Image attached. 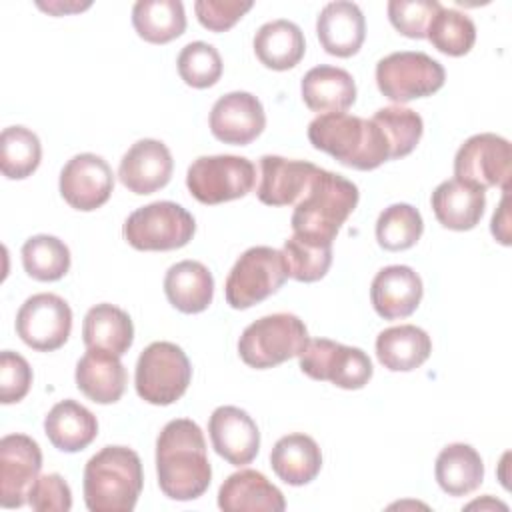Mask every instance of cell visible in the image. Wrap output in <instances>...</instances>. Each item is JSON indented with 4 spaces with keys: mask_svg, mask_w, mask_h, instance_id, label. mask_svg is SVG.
<instances>
[{
    "mask_svg": "<svg viewBox=\"0 0 512 512\" xmlns=\"http://www.w3.org/2000/svg\"><path fill=\"white\" fill-rule=\"evenodd\" d=\"M308 340V330L296 314L276 312L244 328L238 340V354L246 366L266 370L300 356Z\"/></svg>",
    "mask_w": 512,
    "mask_h": 512,
    "instance_id": "5b68a950",
    "label": "cell"
},
{
    "mask_svg": "<svg viewBox=\"0 0 512 512\" xmlns=\"http://www.w3.org/2000/svg\"><path fill=\"white\" fill-rule=\"evenodd\" d=\"M430 202L436 220L444 228L464 232L480 222L486 208V192L452 178L434 188Z\"/></svg>",
    "mask_w": 512,
    "mask_h": 512,
    "instance_id": "603a6c76",
    "label": "cell"
},
{
    "mask_svg": "<svg viewBox=\"0 0 512 512\" xmlns=\"http://www.w3.org/2000/svg\"><path fill=\"white\" fill-rule=\"evenodd\" d=\"M22 266L30 278L54 282L70 270V250L56 236L36 234L22 246Z\"/></svg>",
    "mask_w": 512,
    "mask_h": 512,
    "instance_id": "e575fe53",
    "label": "cell"
},
{
    "mask_svg": "<svg viewBox=\"0 0 512 512\" xmlns=\"http://www.w3.org/2000/svg\"><path fill=\"white\" fill-rule=\"evenodd\" d=\"M372 122H376L386 136V142L390 148V160L408 156L416 148L424 132L422 116L402 106L380 108L372 116Z\"/></svg>",
    "mask_w": 512,
    "mask_h": 512,
    "instance_id": "74e56055",
    "label": "cell"
},
{
    "mask_svg": "<svg viewBox=\"0 0 512 512\" xmlns=\"http://www.w3.org/2000/svg\"><path fill=\"white\" fill-rule=\"evenodd\" d=\"M298 360L300 370L308 378L332 382L344 390L364 388L374 372L372 362L364 350L328 338L308 340Z\"/></svg>",
    "mask_w": 512,
    "mask_h": 512,
    "instance_id": "8fae6325",
    "label": "cell"
},
{
    "mask_svg": "<svg viewBox=\"0 0 512 512\" xmlns=\"http://www.w3.org/2000/svg\"><path fill=\"white\" fill-rule=\"evenodd\" d=\"M286 278L288 266L282 250L252 246L236 260L226 278V302L236 310H246L278 292Z\"/></svg>",
    "mask_w": 512,
    "mask_h": 512,
    "instance_id": "ba28073f",
    "label": "cell"
},
{
    "mask_svg": "<svg viewBox=\"0 0 512 512\" xmlns=\"http://www.w3.org/2000/svg\"><path fill=\"white\" fill-rule=\"evenodd\" d=\"M304 104L318 114L346 112L356 100V84L344 68L320 64L310 68L300 84Z\"/></svg>",
    "mask_w": 512,
    "mask_h": 512,
    "instance_id": "d4e9b609",
    "label": "cell"
},
{
    "mask_svg": "<svg viewBox=\"0 0 512 512\" xmlns=\"http://www.w3.org/2000/svg\"><path fill=\"white\" fill-rule=\"evenodd\" d=\"M218 506L224 512H282L286 508V500L284 494L262 472L246 468L230 474L222 482L218 490Z\"/></svg>",
    "mask_w": 512,
    "mask_h": 512,
    "instance_id": "cb8c5ba5",
    "label": "cell"
},
{
    "mask_svg": "<svg viewBox=\"0 0 512 512\" xmlns=\"http://www.w3.org/2000/svg\"><path fill=\"white\" fill-rule=\"evenodd\" d=\"M358 198L360 192L354 182L318 168L308 190L294 206L290 218L294 236L308 244L332 246L338 230L354 212Z\"/></svg>",
    "mask_w": 512,
    "mask_h": 512,
    "instance_id": "7a4b0ae2",
    "label": "cell"
},
{
    "mask_svg": "<svg viewBox=\"0 0 512 512\" xmlns=\"http://www.w3.org/2000/svg\"><path fill=\"white\" fill-rule=\"evenodd\" d=\"M196 232L194 216L176 202H152L134 210L124 226V240L144 252H164L186 246Z\"/></svg>",
    "mask_w": 512,
    "mask_h": 512,
    "instance_id": "8992f818",
    "label": "cell"
},
{
    "mask_svg": "<svg viewBox=\"0 0 512 512\" xmlns=\"http://www.w3.org/2000/svg\"><path fill=\"white\" fill-rule=\"evenodd\" d=\"M82 340L86 348H100L122 356L128 352L134 340L132 318L114 304H96L84 316Z\"/></svg>",
    "mask_w": 512,
    "mask_h": 512,
    "instance_id": "4dcf8cb0",
    "label": "cell"
},
{
    "mask_svg": "<svg viewBox=\"0 0 512 512\" xmlns=\"http://www.w3.org/2000/svg\"><path fill=\"white\" fill-rule=\"evenodd\" d=\"M42 160L40 138L26 126H8L0 134V168L10 180L28 178Z\"/></svg>",
    "mask_w": 512,
    "mask_h": 512,
    "instance_id": "836d02e7",
    "label": "cell"
},
{
    "mask_svg": "<svg viewBox=\"0 0 512 512\" xmlns=\"http://www.w3.org/2000/svg\"><path fill=\"white\" fill-rule=\"evenodd\" d=\"M256 184V166L234 154L200 156L186 172L190 194L202 204H222L246 196Z\"/></svg>",
    "mask_w": 512,
    "mask_h": 512,
    "instance_id": "30bf717a",
    "label": "cell"
},
{
    "mask_svg": "<svg viewBox=\"0 0 512 512\" xmlns=\"http://www.w3.org/2000/svg\"><path fill=\"white\" fill-rule=\"evenodd\" d=\"M424 294L422 278L404 264L382 268L370 286V300L376 314L384 320L410 316Z\"/></svg>",
    "mask_w": 512,
    "mask_h": 512,
    "instance_id": "ffe728a7",
    "label": "cell"
},
{
    "mask_svg": "<svg viewBox=\"0 0 512 512\" xmlns=\"http://www.w3.org/2000/svg\"><path fill=\"white\" fill-rule=\"evenodd\" d=\"M208 432L216 454L232 466L250 464L260 450V430L238 406H218L208 420Z\"/></svg>",
    "mask_w": 512,
    "mask_h": 512,
    "instance_id": "e0dca14e",
    "label": "cell"
},
{
    "mask_svg": "<svg viewBox=\"0 0 512 512\" xmlns=\"http://www.w3.org/2000/svg\"><path fill=\"white\" fill-rule=\"evenodd\" d=\"M44 432L54 448L62 452H80L98 436V420L76 400H62L46 414Z\"/></svg>",
    "mask_w": 512,
    "mask_h": 512,
    "instance_id": "4316f807",
    "label": "cell"
},
{
    "mask_svg": "<svg viewBox=\"0 0 512 512\" xmlns=\"http://www.w3.org/2000/svg\"><path fill=\"white\" fill-rule=\"evenodd\" d=\"M42 468V452L26 434H8L0 440V504L20 508Z\"/></svg>",
    "mask_w": 512,
    "mask_h": 512,
    "instance_id": "5bb4252c",
    "label": "cell"
},
{
    "mask_svg": "<svg viewBox=\"0 0 512 512\" xmlns=\"http://www.w3.org/2000/svg\"><path fill=\"white\" fill-rule=\"evenodd\" d=\"M308 140L354 170H374L390 160V148L376 122L346 112L318 114L308 124Z\"/></svg>",
    "mask_w": 512,
    "mask_h": 512,
    "instance_id": "3957f363",
    "label": "cell"
},
{
    "mask_svg": "<svg viewBox=\"0 0 512 512\" xmlns=\"http://www.w3.org/2000/svg\"><path fill=\"white\" fill-rule=\"evenodd\" d=\"M32 386V368L24 356L12 350L0 354V402H20Z\"/></svg>",
    "mask_w": 512,
    "mask_h": 512,
    "instance_id": "b9f144b4",
    "label": "cell"
},
{
    "mask_svg": "<svg viewBox=\"0 0 512 512\" xmlns=\"http://www.w3.org/2000/svg\"><path fill=\"white\" fill-rule=\"evenodd\" d=\"M506 204H508V192H504V196H502V200H500V206H498V210H496L494 216H492V226H490L494 238H496L500 244H504V246L510 244V234H508V208H506Z\"/></svg>",
    "mask_w": 512,
    "mask_h": 512,
    "instance_id": "f6af8a7d",
    "label": "cell"
},
{
    "mask_svg": "<svg viewBox=\"0 0 512 512\" xmlns=\"http://www.w3.org/2000/svg\"><path fill=\"white\" fill-rule=\"evenodd\" d=\"M424 232L420 212L410 204H392L376 220V240L384 250L400 252L412 248Z\"/></svg>",
    "mask_w": 512,
    "mask_h": 512,
    "instance_id": "d590c367",
    "label": "cell"
},
{
    "mask_svg": "<svg viewBox=\"0 0 512 512\" xmlns=\"http://www.w3.org/2000/svg\"><path fill=\"white\" fill-rule=\"evenodd\" d=\"M440 8L436 0H390L388 18L402 36L420 40L426 38L428 26Z\"/></svg>",
    "mask_w": 512,
    "mask_h": 512,
    "instance_id": "60d3db41",
    "label": "cell"
},
{
    "mask_svg": "<svg viewBox=\"0 0 512 512\" xmlns=\"http://www.w3.org/2000/svg\"><path fill=\"white\" fill-rule=\"evenodd\" d=\"M436 482L448 496H466L484 480V464L470 444H448L436 458Z\"/></svg>",
    "mask_w": 512,
    "mask_h": 512,
    "instance_id": "1f68e13d",
    "label": "cell"
},
{
    "mask_svg": "<svg viewBox=\"0 0 512 512\" xmlns=\"http://www.w3.org/2000/svg\"><path fill=\"white\" fill-rule=\"evenodd\" d=\"M270 466L282 482L290 486H304L318 476L322 468V452L312 436L294 432L282 436L274 444L270 452Z\"/></svg>",
    "mask_w": 512,
    "mask_h": 512,
    "instance_id": "83f0119b",
    "label": "cell"
},
{
    "mask_svg": "<svg viewBox=\"0 0 512 512\" xmlns=\"http://www.w3.org/2000/svg\"><path fill=\"white\" fill-rule=\"evenodd\" d=\"M444 80V66L424 52H392L376 64L378 90L398 104L432 96L444 86Z\"/></svg>",
    "mask_w": 512,
    "mask_h": 512,
    "instance_id": "9c48e42d",
    "label": "cell"
},
{
    "mask_svg": "<svg viewBox=\"0 0 512 512\" xmlns=\"http://www.w3.org/2000/svg\"><path fill=\"white\" fill-rule=\"evenodd\" d=\"M510 142L498 134L482 132L470 136L454 156V176L476 188L510 190L512 176Z\"/></svg>",
    "mask_w": 512,
    "mask_h": 512,
    "instance_id": "7c38bea8",
    "label": "cell"
},
{
    "mask_svg": "<svg viewBox=\"0 0 512 512\" xmlns=\"http://www.w3.org/2000/svg\"><path fill=\"white\" fill-rule=\"evenodd\" d=\"M164 294L168 302L184 312H204L214 296V278L198 260H182L168 268L164 276Z\"/></svg>",
    "mask_w": 512,
    "mask_h": 512,
    "instance_id": "484cf974",
    "label": "cell"
},
{
    "mask_svg": "<svg viewBox=\"0 0 512 512\" xmlns=\"http://www.w3.org/2000/svg\"><path fill=\"white\" fill-rule=\"evenodd\" d=\"M76 386L78 390L96 404H114L122 398L126 388V368L120 356L88 348L76 364Z\"/></svg>",
    "mask_w": 512,
    "mask_h": 512,
    "instance_id": "7402d4cb",
    "label": "cell"
},
{
    "mask_svg": "<svg viewBox=\"0 0 512 512\" xmlns=\"http://www.w3.org/2000/svg\"><path fill=\"white\" fill-rule=\"evenodd\" d=\"M178 74L192 88H210L222 76V58L208 42H190L178 54Z\"/></svg>",
    "mask_w": 512,
    "mask_h": 512,
    "instance_id": "f35d334b",
    "label": "cell"
},
{
    "mask_svg": "<svg viewBox=\"0 0 512 512\" xmlns=\"http://www.w3.org/2000/svg\"><path fill=\"white\" fill-rule=\"evenodd\" d=\"M156 474L160 490L172 500L202 496L212 480L206 440L188 418L170 420L156 440Z\"/></svg>",
    "mask_w": 512,
    "mask_h": 512,
    "instance_id": "6da1fadb",
    "label": "cell"
},
{
    "mask_svg": "<svg viewBox=\"0 0 512 512\" xmlns=\"http://www.w3.org/2000/svg\"><path fill=\"white\" fill-rule=\"evenodd\" d=\"M288 276L298 282H316L326 276L332 264V246L308 244L294 234L284 242L282 248Z\"/></svg>",
    "mask_w": 512,
    "mask_h": 512,
    "instance_id": "ab89813d",
    "label": "cell"
},
{
    "mask_svg": "<svg viewBox=\"0 0 512 512\" xmlns=\"http://www.w3.org/2000/svg\"><path fill=\"white\" fill-rule=\"evenodd\" d=\"M252 2L240 0H198L194 2V12L198 22L212 32L230 30L248 10Z\"/></svg>",
    "mask_w": 512,
    "mask_h": 512,
    "instance_id": "ee69618b",
    "label": "cell"
},
{
    "mask_svg": "<svg viewBox=\"0 0 512 512\" xmlns=\"http://www.w3.org/2000/svg\"><path fill=\"white\" fill-rule=\"evenodd\" d=\"M192 380L188 356L174 342H152L136 362V392L154 406H168L182 398Z\"/></svg>",
    "mask_w": 512,
    "mask_h": 512,
    "instance_id": "52a82bcc",
    "label": "cell"
},
{
    "mask_svg": "<svg viewBox=\"0 0 512 512\" xmlns=\"http://www.w3.org/2000/svg\"><path fill=\"white\" fill-rule=\"evenodd\" d=\"M430 352V336L414 324L390 326L382 330L376 338L378 362L392 372L416 370L428 360Z\"/></svg>",
    "mask_w": 512,
    "mask_h": 512,
    "instance_id": "f1b7e54d",
    "label": "cell"
},
{
    "mask_svg": "<svg viewBox=\"0 0 512 512\" xmlns=\"http://www.w3.org/2000/svg\"><path fill=\"white\" fill-rule=\"evenodd\" d=\"M140 456L126 446H104L84 466V502L90 512H130L142 492Z\"/></svg>",
    "mask_w": 512,
    "mask_h": 512,
    "instance_id": "277c9868",
    "label": "cell"
},
{
    "mask_svg": "<svg viewBox=\"0 0 512 512\" xmlns=\"http://www.w3.org/2000/svg\"><path fill=\"white\" fill-rule=\"evenodd\" d=\"M72 330V310L56 294L40 292L20 306L16 332L20 340L38 352H52L66 344Z\"/></svg>",
    "mask_w": 512,
    "mask_h": 512,
    "instance_id": "4fadbf2b",
    "label": "cell"
},
{
    "mask_svg": "<svg viewBox=\"0 0 512 512\" xmlns=\"http://www.w3.org/2000/svg\"><path fill=\"white\" fill-rule=\"evenodd\" d=\"M112 190L114 174L102 156L90 152L76 154L60 172V194L80 212H90L106 204Z\"/></svg>",
    "mask_w": 512,
    "mask_h": 512,
    "instance_id": "9a60e30c",
    "label": "cell"
},
{
    "mask_svg": "<svg viewBox=\"0 0 512 512\" xmlns=\"http://www.w3.org/2000/svg\"><path fill=\"white\" fill-rule=\"evenodd\" d=\"M266 126L262 102L250 92H230L218 98L210 110V132L216 140L246 146Z\"/></svg>",
    "mask_w": 512,
    "mask_h": 512,
    "instance_id": "2e32d148",
    "label": "cell"
},
{
    "mask_svg": "<svg viewBox=\"0 0 512 512\" xmlns=\"http://www.w3.org/2000/svg\"><path fill=\"white\" fill-rule=\"evenodd\" d=\"M316 34L328 54L350 58L360 50L366 38L364 14L354 2H330L318 14Z\"/></svg>",
    "mask_w": 512,
    "mask_h": 512,
    "instance_id": "44dd1931",
    "label": "cell"
},
{
    "mask_svg": "<svg viewBox=\"0 0 512 512\" xmlns=\"http://www.w3.org/2000/svg\"><path fill=\"white\" fill-rule=\"evenodd\" d=\"M174 170L168 146L154 138L134 142L118 166L120 182L134 194H152L164 188Z\"/></svg>",
    "mask_w": 512,
    "mask_h": 512,
    "instance_id": "ac0fdd59",
    "label": "cell"
},
{
    "mask_svg": "<svg viewBox=\"0 0 512 512\" xmlns=\"http://www.w3.org/2000/svg\"><path fill=\"white\" fill-rule=\"evenodd\" d=\"M254 52L266 68L278 72L290 70L306 52L304 34L298 24L284 18L266 22L254 36Z\"/></svg>",
    "mask_w": 512,
    "mask_h": 512,
    "instance_id": "f546056e",
    "label": "cell"
},
{
    "mask_svg": "<svg viewBox=\"0 0 512 512\" xmlns=\"http://www.w3.org/2000/svg\"><path fill=\"white\" fill-rule=\"evenodd\" d=\"M132 26L150 44H166L186 30L180 0H138L132 8Z\"/></svg>",
    "mask_w": 512,
    "mask_h": 512,
    "instance_id": "d6a6232c",
    "label": "cell"
},
{
    "mask_svg": "<svg viewBox=\"0 0 512 512\" xmlns=\"http://www.w3.org/2000/svg\"><path fill=\"white\" fill-rule=\"evenodd\" d=\"M88 6H90V2H86V4H72V6L62 4V2H48V4L38 2V8H42V10L50 12V14H56V16H62L66 12H78V10H84Z\"/></svg>",
    "mask_w": 512,
    "mask_h": 512,
    "instance_id": "bcb514c9",
    "label": "cell"
},
{
    "mask_svg": "<svg viewBox=\"0 0 512 512\" xmlns=\"http://www.w3.org/2000/svg\"><path fill=\"white\" fill-rule=\"evenodd\" d=\"M426 38L442 54L464 56L476 42V26L464 12L440 8L428 26Z\"/></svg>",
    "mask_w": 512,
    "mask_h": 512,
    "instance_id": "8d00e7d4",
    "label": "cell"
},
{
    "mask_svg": "<svg viewBox=\"0 0 512 512\" xmlns=\"http://www.w3.org/2000/svg\"><path fill=\"white\" fill-rule=\"evenodd\" d=\"M28 504L38 512H68L72 492L60 474L38 476L28 492Z\"/></svg>",
    "mask_w": 512,
    "mask_h": 512,
    "instance_id": "7bdbcfd3",
    "label": "cell"
},
{
    "mask_svg": "<svg viewBox=\"0 0 512 512\" xmlns=\"http://www.w3.org/2000/svg\"><path fill=\"white\" fill-rule=\"evenodd\" d=\"M318 166L306 160H290L266 154L260 158V182L256 196L268 206L296 204L308 190Z\"/></svg>",
    "mask_w": 512,
    "mask_h": 512,
    "instance_id": "d6986e66",
    "label": "cell"
}]
</instances>
